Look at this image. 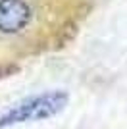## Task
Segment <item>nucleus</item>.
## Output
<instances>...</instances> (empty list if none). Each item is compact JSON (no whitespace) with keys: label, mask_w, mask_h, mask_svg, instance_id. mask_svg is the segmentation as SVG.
<instances>
[{"label":"nucleus","mask_w":127,"mask_h":129,"mask_svg":"<svg viewBox=\"0 0 127 129\" xmlns=\"http://www.w3.org/2000/svg\"><path fill=\"white\" fill-rule=\"evenodd\" d=\"M68 92L66 91H46L35 96H29L25 100L12 106L8 112L0 116V129L10 127L16 123H25V121H39V119H48L60 114L68 106Z\"/></svg>","instance_id":"f257e3e1"},{"label":"nucleus","mask_w":127,"mask_h":129,"mask_svg":"<svg viewBox=\"0 0 127 129\" xmlns=\"http://www.w3.org/2000/svg\"><path fill=\"white\" fill-rule=\"evenodd\" d=\"M31 10L23 0H0V31L17 33L29 23Z\"/></svg>","instance_id":"f03ea898"}]
</instances>
